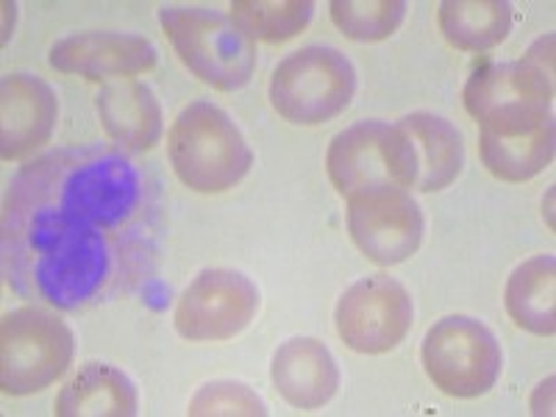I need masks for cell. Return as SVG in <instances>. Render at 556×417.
Segmentation results:
<instances>
[{
    "instance_id": "cell-18",
    "label": "cell",
    "mask_w": 556,
    "mask_h": 417,
    "mask_svg": "<svg viewBox=\"0 0 556 417\" xmlns=\"http://www.w3.org/2000/svg\"><path fill=\"white\" fill-rule=\"evenodd\" d=\"M399 126L409 134L412 146L417 151V192H440L459 178L465 167V142L456 126H451L445 117L431 112H412L401 117Z\"/></svg>"
},
{
    "instance_id": "cell-13",
    "label": "cell",
    "mask_w": 556,
    "mask_h": 417,
    "mask_svg": "<svg viewBox=\"0 0 556 417\" xmlns=\"http://www.w3.org/2000/svg\"><path fill=\"white\" fill-rule=\"evenodd\" d=\"M53 70L87 81H128L151 73L159 53L146 37L126 31H81L59 39L48 53Z\"/></svg>"
},
{
    "instance_id": "cell-2",
    "label": "cell",
    "mask_w": 556,
    "mask_h": 417,
    "mask_svg": "<svg viewBox=\"0 0 556 417\" xmlns=\"http://www.w3.org/2000/svg\"><path fill=\"white\" fill-rule=\"evenodd\" d=\"M167 156L178 181L201 195L235 190L253 165V151L237 123L208 101L178 112L167 131Z\"/></svg>"
},
{
    "instance_id": "cell-1",
    "label": "cell",
    "mask_w": 556,
    "mask_h": 417,
    "mask_svg": "<svg viewBox=\"0 0 556 417\" xmlns=\"http://www.w3.org/2000/svg\"><path fill=\"white\" fill-rule=\"evenodd\" d=\"M159 178L134 153L87 142L31 159L3 198V276L59 312L114 304L146 287L165 245Z\"/></svg>"
},
{
    "instance_id": "cell-20",
    "label": "cell",
    "mask_w": 556,
    "mask_h": 417,
    "mask_svg": "<svg viewBox=\"0 0 556 417\" xmlns=\"http://www.w3.org/2000/svg\"><path fill=\"white\" fill-rule=\"evenodd\" d=\"M437 23L456 51L484 53L509 37L515 12L506 0H445Z\"/></svg>"
},
{
    "instance_id": "cell-12",
    "label": "cell",
    "mask_w": 556,
    "mask_h": 417,
    "mask_svg": "<svg viewBox=\"0 0 556 417\" xmlns=\"http://www.w3.org/2000/svg\"><path fill=\"white\" fill-rule=\"evenodd\" d=\"M554 34L529 45L520 62L484 64L465 84V109L476 123L520 106H551L554 101Z\"/></svg>"
},
{
    "instance_id": "cell-6",
    "label": "cell",
    "mask_w": 556,
    "mask_h": 417,
    "mask_svg": "<svg viewBox=\"0 0 556 417\" xmlns=\"http://www.w3.org/2000/svg\"><path fill=\"white\" fill-rule=\"evenodd\" d=\"M326 173L342 198L370 187L409 190L420 176L417 151L409 134L395 123L362 121L331 139L326 153Z\"/></svg>"
},
{
    "instance_id": "cell-11",
    "label": "cell",
    "mask_w": 556,
    "mask_h": 417,
    "mask_svg": "<svg viewBox=\"0 0 556 417\" xmlns=\"http://www.w3.org/2000/svg\"><path fill=\"white\" fill-rule=\"evenodd\" d=\"M551 106H520L479 123L481 162L498 181L523 184L554 162Z\"/></svg>"
},
{
    "instance_id": "cell-15",
    "label": "cell",
    "mask_w": 556,
    "mask_h": 417,
    "mask_svg": "<svg viewBox=\"0 0 556 417\" xmlns=\"http://www.w3.org/2000/svg\"><path fill=\"white\" fill-rule=\"evenodd\" d=\"M270 379L278 395L295 409H320L340 390V367L331 351L315 337H292L276 348Z\"/></svg>"
},
{
    "instance_id": "cell-3",
    "label": "cell",
    "mask_w": 556,
    "mask_h": 417,
    "mask_svg": "<svg viewBox=\"0 0 556 417\" xmlns=\"http://www.w3.org/2000/svg\"><path fill=\"white\" fill-rule=\"evenodd\" d=\"M159 26L184 67L212 89L237 92L251 81L256 45L226 14L203 7H162Z\"/></svg>"
},
{
    "instance_id": "cell-16",
    "label": "cell",
    "mask_w": 556,
    "mask_h": 417,
    "mask_svg": "<svg viewBox=\"0 0 556 417\" xmlns=\"http://www.w3.org/2000/svg\"><path fill=\"white\" fill-rule=\"evenodd\" d=\"M98 117L109 139L128 153H146L156 148L165 131V117L153 89L142 81H109L98 92Z\"/></svg>"
},
{
    "instance_id": "cell-9",
    "label": "cell",
    "mask_w": 556,
    "mask_h": 417,
    "mask_svg": "<svg viewBox=\"0 0 556 417\" xmlns=\"http://www.w3.org/2000/svg\"><path fill=\"white\" fill-rule=\"evenodd\" d=\"M260 312V290L245 273L212 270L198 273L181 292L173 326L190 342H223L251 326Z\"/></svg>"
},
{
    "instance_id": "cell-17",
    "label": "cell",
    "mask_w": 556,
    "mask_h": 417,
    "mask_svg": "<svg viewBox=\"0 0 556 417\" xmlns=\"http://www.w3.org/2000/svg\"><path fill=\"white\" fill-rule=\"evenodd\" d=\"M139 409L134 381L106 362H89L59 392V417H131Z\"/></svg>"
},
{
    "instance_id": "cell-21",
    "label": "cell",
    "mask_w": 556,
    "mask_h": 417,
    "mask_svg": "<svg viewBox=\"0 0 556 417\" xmlns=\"http://www.w3.org/2000/svg\"><path fill=\"white\" fill-rule=\"evenodd\" d=\"M315 17L312 0H237L231 3V23L251 39L267 45L298 37Z\"/></svg>"
},
{
    "instance_id": "cell-10",
    "label": "cell",
    "mask_w": 556,
    "mask_h": 417,
    "mask_svg": "<svg viewBox=\"0 0 556 417\" xmlns=\"http://www.w3.org/2000/svg\"><path fill=\"white\" fill-rule=\"evenodd\" d=\"M348 235L381 267L412 260L424 242L426 217L401 187H370L348 195Z\"/></svg>"
},
{
    "instance_id": "cell-19",
    "label": "cell",
    "mask_w": 556,
    "mask_h": 417,
    "mask_svg": "<svg viewBox=\"0 0 556 417\" xmlns=\"http://www.w3.org/2000/svg\"><path fill=\"white\" fill-rule=\"evenodd\" d=\"M504 304L515 326L529 334L554 337L556 331V260L551 253L526 260L506 281Z\"/></svg>"
},
{
    "instance_id": "cell-22",
    "label": "cell",
    "mask_w": 556,
    "mask_h": 417,
    "mask_svg": "<svg viewBox=\"0 0 556 417\" xmlns=\"http://www.w3.org/2000/svg\"><path fill=\"white\" fill-rule=\"evenodd\" d=\"M404 0H334L329 7L331 23L354 42H381L399 31L406 17Z\"/></svg>"
},
{
    "instance_id": "cell-8",
    "label": "cell",
    "mask_w": 556,
    "mask_h": 417,
    "mask_svg": "<svg viewBox=\"0 0 556 417\" xmlns=\"http://www.w3.org/2000/svg\"><path fill=\"white\" fill-rule=\"evenodd\" d=\"M415 320V304L401 281L376 273L348 287L337 301V334L351 351L379 356L406 340Z\"/></svg>"
},
{
    "instance_id": "cell-14",
    "label": "cell",
    "mask_w": 556,
    "mask_h": 417,
    "mask_svg": "<svg viewBox=\"0 0 556 417\" xmlns=\"http://www.w3.org/2000/svg\"><path fill=\"white\" fill-rule=\"evenodd\" d=\"M59 101L34 73H9L0 87V156L20 162L48 146L56 131Z\"/></svg>"
},
{
    "instance_id": "cell-4",
    "label": "cell",
    "mask_w": 556,
    "mask_h": 417,
    "mask_svg": "<svg viewBox=\"0 0 556 417\" xmlns=\"http://www.w3.org/2000/svg\"><path fill=\"white\" fill-rule=\"evenodd\" d=\"M76 334L67 323L42 306H23L0 323V387L23 399L62 379L73 365Z\"/></svg>"
},
{
    "instance_id": "cell-23",
    "label": "cell",
    "mask_w": 556,
    "mask_h": 417,
    "mask_svg": "<svg viewBox=\"0 0 556 417\" xmlns=\"http://www.w3.org/2000/svg\"><path fill=\"white\" fill-rule=\"evenodd\" d=\"M187 415L192 417H262L267 415L265 401L240 381H208L192 395Z\"/></svg>"
},
{
    "instance_id": "cell-5",
    "label": "cell",
    "mask_w": 556,
    "mask_h": 417,
    "mask_svg": "<svg viewBox=\"0 0 556 417\" xmlns=\"http://www.w3.org/2000/svg\"><path fill=\"white\" fill-rule=\"evenodd\" d=\"M356 92V70L337 48L309 45L278 62L270 78V103L287 123L320 126L334 121Z\"/></svg>"
},
{
    "instance_id": "cell-7",
    "label": "cell",
    "mask_w": 556,
    "mask_h": 417,
    "mask_svg": "<svg viewBox=\"0 0 556 417\" xmlns=\"http://www.w3.org/2000/svg\"><path fill=\"white\" fill-rule=\"evenodd\" d=\"M424 370L451 399H479L495 387L504 367L501 342L484 323L468 315L437 320L424 340Z\"/></svg>"
}]
</instances>
